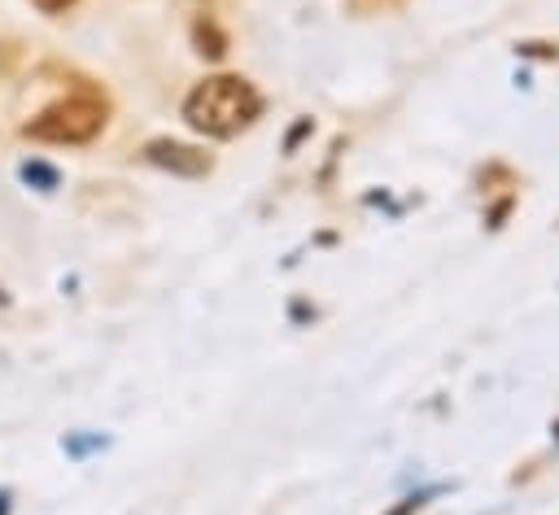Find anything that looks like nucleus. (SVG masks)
Listing matches in <instances>:
<instances>
[{"mask_svg": "<svg viewBox=\"0 0 559 515\" xmlns=\"http://www.w3.org/2000/svg\"><path fill=\"white\" fill-rule=\"evenodd\" d=\"M262 109V96L253 92V83H245L240 74H214L205 83H197L183 100V118L214 140L240 135Z\"/></svg>", "mask_w": 559, "mask_h": 515, "instance_id": "obj_1", "label": "nucleus"}, {"mask_svg": "<svg viewBox=\"0 0 559 515\" xmlns=\"http://www.w3.org/2000/svg\"><path fill=\"white\" fill-rule=\"evenodd\" d=\"M100 127H105V105L96 96H66L48 105L39 118H31L26 135L44 144H87Z\"/></svg>", "mask_w": 559, "mask_h": 515, "instance_id": "obj_2", "label": "nucleus"}, {"mask_svg": "<svg viewBox=\"0 0 559 515\" xmlns=\"http://www.w3.org/2000/svg\"><path fill=\"white\" fill-rule=\"evenodd\" d=\"M144 157H148L153 166L175 170V175H205V170H210V157H205V153H197L192 144H175V140H153V144L144 148Z\"/></svg>", "mask_w": 559, "mask_h": 515, "instance_id": "obj_3", "label": "nucleus"}, {"mask_svg": "<svg viewBox=\"0 0 559 515\" xmlns=\"http://www.w3.org/2000/svg\"><path fill=\"white\" fill-rule=\"evenodd\" d=\"M22 179H26V183H39L44 192L57 188V170H48L44 161H26V166H22Z\"/></svg>", "mask_w": 559, "mask_h": 515, "instance_id": "obj_4", "label": "nucleus"}, {"mask_svg": "<svg viewBox=\"0 0 559 515\" xmlns=\"http://www.w3.org/2000/svg\"><path fill=\"white\" fill-rule=\"evenodd\" d=\"M31 4H35L39 13H61V9H66V4H74V0H31Z\"/></svg>", "mask_w": 559, "mask_h": 515, "instance_id": "obj_5", "label": "nucleus"}, {"mask_svg": "<svg viewBox=\"0 0 559 515\" xmlns=\"http://www.w3.org/2000/svg\"><path fill=\"white\" fill-rule=\"evenodd\" d=\"M0 515H4V493H0Z\"/></svg>", "mask_w": 559, "mask_h": 515, "instance_id": "obj_6", "label": "nucleus"}]
</instances>
